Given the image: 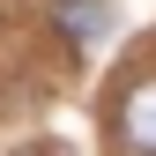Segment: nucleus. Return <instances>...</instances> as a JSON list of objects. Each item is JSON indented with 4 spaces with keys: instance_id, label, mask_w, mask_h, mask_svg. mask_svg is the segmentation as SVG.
<instances>
[{
    "instance_id": "1",
    "label": "nucleus",
    "mask_w": 156,
    "mask_h": 156,
    "mask_svg": "<svg viewBox=\"0 0 156 156\" xmlns=\"http://www.w3.org/2000/svg\"><path fill=\"white\" fill-rule=\"evenodd\" d=\"M119 126H126V141H134V149H149V156H156V82H134V89H126Z\"/></svg>"
},
{
    "instance_id": "2",
    "label": "nucleus",
    "mask_w": 156,
    "mask_h": 156,
    "mask_svg": "<svg viewBox=\"0 0 156 156\" xmlns=\"http://www.w3.org/2000/svg\"><path fill=\"white\" fill-rule=\"evenodd\" d=\"M60 23L74 45H97V37L112 30V15H104V0H60Z\"/></svg>"
}]
</instances>
